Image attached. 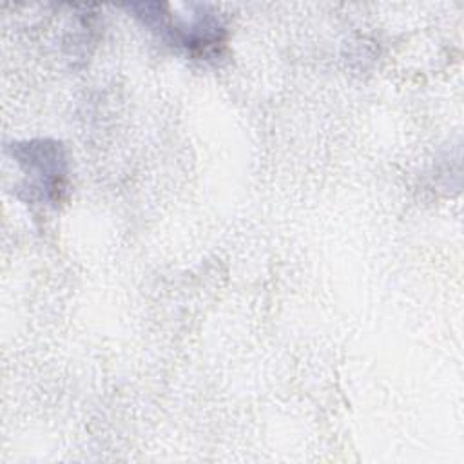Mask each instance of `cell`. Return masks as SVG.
I'll return each instance as SVG.
<instances>
[{
  "label": "cell",
  "instance_id": "6da1fadb",
  "mask_svg": "<svg viewBox=\"0 0 464 464\" xmlns=\"http://www.w3.org/2000/svg\"><path fill=\"white\" fill-rule=\"evenodd\" d=\"M130 9L147 27H152V31H158L172 45L185 49L192 56H218L225 45L227 29L221 18L205 7L196 14H188V18L172 14L167 4H136Z\"/></svg>",
  "mask_w": 464,
  "mask_h": 464
},
{
  "label": "cell",
  "instance_id": "7a4b0ae2",
  "mask_svg": "<svg viewBox=\"0 0 464 464\" xmlns=\"http://www.w3.org/2000/svg\"><path fill=\"white\" fill-rule=\"evenodd\" d=\"M14 156L31 176H36L44 196L49 201H58L67 172L62 145L47 140L18 143L14 145Z\"/></svg>",
  "mask_w": 464,
  "mask_h": 464
}]
</instances>
